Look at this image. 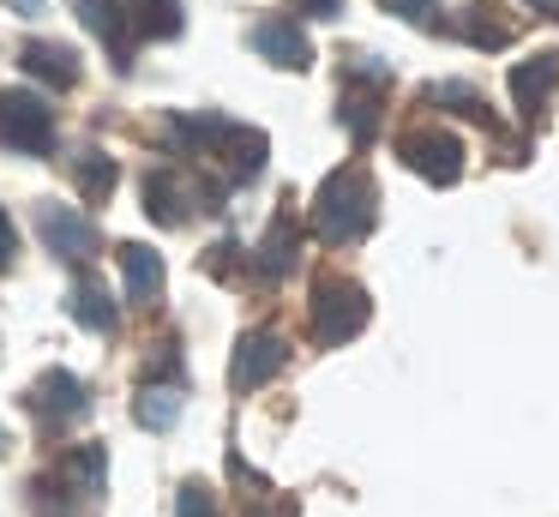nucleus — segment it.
Instances as JSON below:
<instances>
[{
	"mask_svg": "<svg viewBox=\"0 0 559 517\" xmlns=\"http://www.w3.org/2000/svg\"><path fill=\"white\" fill-rule=\"evenodd\" d=\"M367 223H373V180H367L361 168H337V175L319 187V199H313V228H319V240H331V247H343V240H361Z\"/></svg>",
	"mask_w": 559,
	"mask_h": 517,
	"instance_id": "obj_1",
	"label": "nucleus"
},
{
	"mask_svg": "<svg viewBox=\"0 0 559 517\" xmlns=\"http://www.w3.org/2000/svg\"><path fill=\"white\" fill-rule=\"evenodd\" d=\"M367 325V289L349 277H319L313 283V337L319 343H349Z\"/></svg>",
	"mask_w": 559,
	"mask_h": 517,
	"instance_id": "obj_2",
	"label": "nucleus"
},
{
	"mask_svg": "<svg viewBox=\"0 0 559 517\" xmlns=\"http://www.w3.org/2000/svg\"><path fill=\"white\" fill-rule=\"evenodd\" d=\"M0 144L25 156H43L55 144V115L37 91H0Z\"/></svg>",
	"mask_w": 559,
	"mask_h": 517,
	"instance_id": "obj_3",
	"label": "nucleus"
},
{
	"mask_svg": "<svg viewBox=\"0 0 559 517\" xmlns=\"http://www.w3.org/2000/svg\"><path fill=\"white\" fill-rule=\"evenodd\" d=\"M37 235H43V247H49L55 259H67V265H79V259L97 252V223H91L85 211H73V204H55V199L37 204Z\"/></svg>",
	"mask_w": 559,
	"mask_h": 517,
	"instance_id": "obj_4",
	"label": "nucleus"
},
{
	"mask_svg": "<svg viewBox=\"0 0 559 517\" xmlns=\"http://www.w3.org/2000/svg\"><path fill=\"white\" fill-rule=\"evenodd\" d=\"M283 361H289V343H283L277 331H247L241 343H235L229 385L235 391H259V385H271L283 373Z\"/></svg>",
	"mask_w": 559,
	"mask_h": 517,
	"instance_id": "obj_5",
	"label": "nucleus"
},
{
	"mask_svg": "<svg viewBox=\"0 0 559 517\" xmlns=\"http://www.w3.org/2000/svg\"><path fill=\"white\" fill-rule=\"evenodd\" d=\"M163 252L157 247H145V240H127L121 247V283H127V301H163Z\"/></svg>",
	"mask_w": 559,
	"mask_h": 517,
	"instance_id": "obj_6",
	"label": "nucleus"
},
{
	"mask_svg": "<svg viewBox=\"0 0 559 517\" xmlns=\"http://www.w3.org/2000/svg\"><path fill=\"white\" fill-rule=\"evenodd\" d=\"M19 67H25L31 79H43L49 91H73L79 84V55L61 43H25L19 48Z\"/></svg>",
	"mask_w": 559,
	"mask_h": 517,
	"instance_id": "obj_7",
	"label": "nucleus"
},
{
	"mask_svg": "<svg viewBox=\"0 0 559 517\" xmlns=\"http://www.w3.org/2000/svg\"><path fill=\"white\" fill-rule=\"evenodd\" d=\"M403 156H409V168H421L427 180H439V187L457 180V168H463V144L445 139V132H421V139H409Z\"/></svg>",
	"mask_w": 559,
	"mask_h": 517,
	"instance_id": "obj_8",
	"label": "nucleus"
},
{
	"mask_svg": "<svg viewBox=\"0 0 559 517\" xmlns=\"http://www.w3.org/2000/svg\"><path fill=\"white\" fill-rule=\"evenodd\" d=\"M253 48H259L265 60H277V67H295V72L313 67V48H307V36L295 31V24H283V19H265V24H259V31H253Z\"/></svg>",
	"mask_w": 559,
	"mask_h": 517,
	"instance_id": "obj_9",
	"label": "nucleus"
},
{
	"mask_svg": "<svg viewBox=\"0 0 559 517\" xmlns=\"http://www.w3.org/2000/svg\"><path fill=\"white\" fill-rule=\"evenodd\" d=\"M37 409H43V415H55V421H73L79 409H85V379L67 373V367H49L37 379Z\"/></svg>",
	"mask_w": 559,
	"mask_h": 517,
	"instance_id": "obj_10",
	"label": "nucleus"
},
{
	"mask_svg": "<svg viewBox=\"0 0 559 517\" xmlns=\"http://www.w3.org/2000/svg\"><path fill=\"white\" fill-rule=\"evenodd\" d=\"M73 12H79V24H85L91 36H103V43L121 55L127 48V12L115 7V0H73Z\"/></svg>",
	"mask_w": 559,
	"mask_h": 517,
	"instance_id": "obj_11",
	"label": "nucleus"
},
{
	"mask_svg": "<svg viewBox=\"0 0 559 517\" xmlns=\"http://www.w3.org/2000/svg\"><path fill=\"white\" fill-rule=\"evenodd\" d=\"M554 84H559V55H535V60H523V67L511 72V96H518L523 108H535Z\"/></svg>",
	"mask_w": 559,
	"mask_h": 517,
	"instance_id": "obj_12",
	"label": "nucleus"
},
{
	"mask_svg": "<svg viewBox=\"0 0 559 517\" xmlns=\"http://www.w3.org/2000/svg\"><path fill=\"white\" fill-rule=\"evenodd\" d=\"M73 319L85 325V331L109 337V331H115V301H109V289H103V283H79V289H73Z\"/></svg>",
	"mask_w": 559,
	"mask_h": 517,
	"instance_id": "obj_13",
	"label": "nucleus"
},
{
	"mask_svg": "<svg viewBox=\"0 0 559 517\" xmlns=\"http://www.w3.org/2000/svg\"><path fill=\"white\" fill-rule=\"evenodd\" d=\"M295 271V223H271L265 247H259V277H289Z\"/></svg>",
	"mask_w": 559,
	"mask_h": 517,
	"instance_id": "obj_14",
	"label": "nucleus"
},
{
	"mask_svg": "<svg viewBox=\"0 0 559 517\" xmlns=\"http://www.w3.org/2000/svg\"><path fill=\"white\" fill-rule=\"evenodd\" d=\"M103 469H109V457H103V445H79V451L61 463V475L73 481L79 493H97V487H103Z\"/></svg>",
	"mask_w": 559,
	"mask_h": 517,
	"instance_id": "obj_15",
	"label": "nucleus"
},
{
	"mask_svg": "<svg viewBox=\"0 0 559 517\" xmlns=\"http://www.w3.org/2000/svg\"><path fill=\"white\" fill-rule=\"evenodd\" d=\"M133 24H139V31H145V36H175V31H181V7H175V0H133Z\"/></svg>",
	"mask_w": 559,
	"mask_h": 517,
	"instance_id": "obj_16",
	"label": "nucleus"
},
{
	"mask_svg": "<svg viewBox=\"0 0 559 517\" xmlns=\"http://www.w3.org/2000/svg\"><path fill=\"white\" fill-rule=\"evenodd\" d=\"M115 180H121V168H115V156H103V151H91V163L79 168V187H85V199H109L115 192Z\"/></svg>",
	"mask_w": 559,
	"mask_h": 517,
	"instance_id": "obj_17",
	"label": "nucleus"
},
{
	"mask_svg": "<svg viewBox=\"0 0 559 517\" xmlns=\"http://www.w3.org/2000/svg\"><path fill=\"white\" fill-rule=\"evenodd\" d=\"M145 211L157 216V223H181V211H175V175H163V168L145 175Z\"/></svg>",
	"mask_w": 559,
	"mask_h": 517,
	"instance_id": "obj_18",
	"label": "nucleus"
},
{
	"mask_svg": "<svg viewBox=\"0 0 559 517\" xmlns=\"http://www.w3.org/2000/svg\"><path fill=\"white\" fill-rule=\"evenodd\" d=\"M133 415H139V427H169V421L181 415V397L175 391H139Z\"/></svg>",
	"mask_w": 559,
	"mask_h": 517,
	"instance_id": "obj_19",
	"label": "nucleus"
},
{
	"mask_svg": "<svg viewBox=\"0 0 559 517\" xmlns=\"http://www.w3.org/2000/svg\"><path fill=\"white\" fill-rule=\"evenodd\" d=\"M175 512H181V517H223L217 512V493L199 487V481H193V487H181V505H175Z\"/></svg>",
	"mask_w": 559,
	"mask_h": 517,
	"instance_id": "obj_20",
	"label": "nucleus"
},
{
	"mask_svg": "<svg viewBox=\"0 0 559 517\" xmlns=\"http://www.w3.org/2000/svg\"><path fill=\"white\" fill-rule=\"evenodd\" d=\"M175 373H181V355H175V343H163V355L145 367V379H175Z\"/></svg>",
	"mask_w": 559,
	"mask_h": 517,
	"instance_id": "obj_21",
	"label": "nucleus"
},
{
	"mask_svg": "<svg viewBox=\"0 0 559 517\" xmlns=\"http://www.w3.org/2000/svg\"><path fill=\"white\" fill-rule=\"evenodd\" d=\"M13 247H19V240H13V223H7V211H0V271L13 265Z\"/></svg>",
	"mask_w": 559,
	"mask_h": 517,
	"instance_id": "obj_22",
	"label": "nucleus"
},
{
	"mask_svg": "<svg viewBox=\"0 0 559 517\" xmlns=\"http://www.w3.org/2000/svg\"><path fill=\"white\" fill-rule=\"evenodd\" d=\"M391 7H397L403 19H427V7H433V0H391Z\"/></svg>",
	"mask_w": 559,
	"mask_h": 517,
	"instance_id": "obj_23",
	"label": "nucleus"
},
{
	"mask_svg": "<svg viewBox=\"0 0 559 517\" xmlns=\"http://www.w3.org/2000/svg\"><path fill=\"white\" fill-rule=\"evenodd\" d=\"M301 7H307V12H319V19H331V12L343 7V0H301Z\"/></svg>",
	"mask_w": 559,
	"mask_h": 517,
	"instance_id": "obj_24",
	"label": "nucleus"
},
{
	"mask_svg": "<svg viewBox=\"0 0 559 517\" xmlns=\"http://www.w3.org/2000/svg\"><path fill=\"white\" fill-rule=\"evenodd\" d=\"M0 451H7V433H0Z\"/></svg>",
	"mask_w": 559,
	"mask_h": 517,
	"instance_id": "obj_25",
	"label": "nucleus"
}]
</instances>
